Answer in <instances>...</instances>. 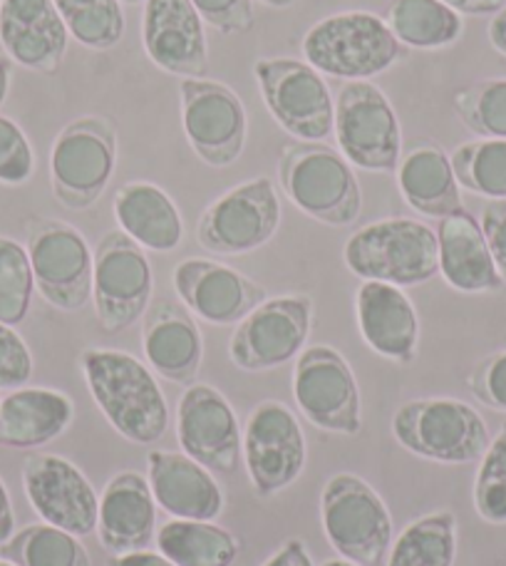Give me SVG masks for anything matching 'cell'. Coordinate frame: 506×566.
<instances>
[{
  "mask_svg": "<svg viewBox=\"0 0 506 566\" xmlns=\"http://www.w3.org/2000/svg\"><path fill=\"white\" fill-rule=\"evenodd\" d=\"M177 440L181 452L209 472L231 474L239 468L244 444L239 418L224 392L207 382H194L179 398Z\"/></svg>",
  "mask_w": 506,
  "mask_h": 566,
  "instance_id": "cell-18",
  "label": "cell"
},
{
  "mask_svg": "<svg viewBox=\"0 0 506 566\" xmlns=\"http://www.w3.org/2000/svg\"><path fill=\"white\" fill-rule=\"evenodd\" d=\"M157 502L149 480L139 472H119L105 484L97 512V539L107 554L147 549L155 542Z\"/></svg>",
  "mask_w": 506,
  "mask_h": 566,
  "instance_id": "cell-24",
  "label": "cell"
},
{
  "mask_svg": "<svg viewBox=\"0 0 506 566\" xmlns=\"http://www.w3.org/2000/svg\"><path fill=\"white\" fill-rule=\"evenodd\" d=\"M35 276L28 249L18 241L0 237V323L20 326L33 303Z\"/></svg>",
  "mask_w": 506,
  "mask_h": 566,
  "instance_id": "cell-37",
  "label": "cell"
},
{
  "mask_svg": "<svg viewBox=\"0 0 506 566\" xmlns=\"http://www.w3.org/2000/svg\"><path fill=\"white\" fill-rule=\"evenodd\" d=\"M67 33L93 50L115 48L125 35V13L119 0H55Z\"/></svg>",
  "mask_w": 506,
  "mask_h": 566,
  "instance_id": "cell-35",
  "label": "cell"
},
{
  "mask_svg": "<svg viewBox=\"0 0 506 566\" xmlns=\"http://www.w3.org/2000/svg\"><path fill=\"white\" fill-rule=\"evenodd\" d=\"M141 318V348L157 376L177 386H194L204 358V340L191 311L185 303L155 298Z\"/></svg>",
  "mask_w": 506,
  "mask_h": 566,
  "instance_id": "cell-22",
  "label": "cell"
},
{
  "mask_svg": "<svg viewBox=\"0 0 506 566\" xmlns=\"http://www.w3.org/2000/svg\"><path fill=\"white\" fill-rule=\"evenodd\" d=\"M241 452L253 492L266 500L301 478L306 468V434L288 406L266 400L246 420Z\"/></svg>",
  "mask_w": 506,
  "mask_h": 566,
  "instance_id": "cell-16",
  "label": "cell"
},
{
  "mask_svg": "<svg viewBox=\"0 0 506 566\" xmlns=\"http://www.w3.org/2000/svg\"><path fill=\"white\" fill-rule=\"evenodd\" d=\"M457 559V517L434 512L414 520L390 547L388 566H454Z\"/></svg>",
  "mask_w": 506,
  "mask_h": 566,
  "instance_id": "cell-32",
  "label": "cell"
},
{
  "mask_svg": "<svg viewBox=\"0 0 506 566\" xmlns=\"http://www.w3.org/2000/svg\"><path fill=\"white\" fill-rule=\"evenodd\" d=\"M0 559L15 566H93L80 537L45 522L15 532L0 547Z\"/></svg>",
  "mask_w": 506,
  "mask_h": 566,
  "instance_id": "cell-33",
  "label": "cell"
},
{
  "mask_svg": "<svg viewBox=\"0 0 506 566\" xmlns=\"http://www.w3.org/2000/svg\"><path fill=\"white\" fill-rule=\"evenodd\" d=\"M333 135L352 167L390 175L402 159V129L388 95L368 80H352L336 97Z\"/></svg>",
  "mask_w": 506,
  "mask_h": 566,
  "instance_id": "cell-8",
  "label": "cell"
},
{
  "mask_svg": "<svg viewBox=\"0 0 506 566\" xmlns=\"http://www.w3.org/2000/svg\"><path fill=\"white\" fill-rule=\"evenodd\" d=\"M0 566H15V564L8 562V559H0Z\"/></svg>",
  "mask_w": 506,
  "mask_h": 566,
  "instance_id": "cell-53",
  "label": "cell"
},
{
  "mask_svg": "<svg viewBox=\"0 0 506 566\" xmlns=\"http://www.w3.org/2000/svg\"><path fill=\"white\" fill-rule=\"evenodd\" d=\"M323 532L342 559L380 566L392 547L388 504L358 474H333L320 494Z\"/></svg>",
  "mask_w": 506,
  "mask_h": 566,
  "instance_id": "cell-6",
  "label": "cell"
},
{
  "mask_svg": "<svg viewBox=\"0 0 506 566\" xmlns=\"http://www.w3.org/2000/svg\"><path fill=\"white\" fill-rule=\"evenodd\" d=\"M313 301L306 293L266 298L239 323L229 343L234 366L246 373L286 366L306 348Z\"/></svg>",
  "mask_w": 506,
  "mask_h": 566,
  "instance_id": "cell-14",
  "label": "cell"
},
{
  "mask_svg": "<svg viewBox=\"0 0 506 566\" xmlns=\"http://www.w3.org/2000/svg\"><path fill=\"white\" fill-rule=\"evenodd\" d=\"M15 534V512L13 502H10V494L6 490L3 480H0V547Z\"/></svg>",
  "mask_w": 506,
  "mask_h": 566,
  "instance_id": "cell-47",
  "label": "cell"
},
{
  "mask_svg": "<svg viewBox=\"0 0 506 566\" xmlns=\"http://www.w3.org/2000/svg\"><path fill=\"white\" fill-rule=\"evenodd\" d=\"M462 125L482 139H506V77L482 80L452 95Z\"/></svg>",
  "mask_w": 506,
  "mask_h": 566,
  "instance_id": "cell-36",
  "label": "cell"
},
{
  "mask_svg": "<svg viewBox=\"0 0 506 566\" xmlns=\"http://www.w3.org/2000/svg\"><path fill=\"white\" fill-rule=\"evenodd\" d=\"M33 376V356L28 343L18 336L13 326L0 323V388H25Z\"/></svg>",
  "mask_w": 506,
  "mask_h": 566,
  "instance_id": "cell-41",
  "label": "cell"
},
{
  "mask_svg": "<svg viewBox=\"0 0 506 566\" xmlns=\"http://www.w3.org/2000/svg\"><path fill=\"white\" fill-rule=\"evenodd\" d=\"M28 256L35 289L57 311H80L93 298L95 256L85 237L60 219L28 224Z\"/></svg>",
  "mask_w": 506,
  "mask_h": 566,
  "instance_id": "cell-10",
  "label": "cell"
},
{
  "mask_svg": "<svg viewBox=\"0 0 506 566\" xmlns=\"http://www.w3.org/2000/svg\"><path fill=\"white\" fill-rule=\"evenodd\" d=\"M117 167V129L107 117L70 123L50 149V185L60 205L85 211L105 195Z\"/></svg>",
  "mask_w": 506,
  "mask_h": 566,
  "instance_id": "cell-7",
  "label": "cell"
},
{
  "mask_svg": "<svg viewBox=\"0 0 506 566\" xmlns=\"http://www.w3.org/2000/svg\"><path fill=\"white\" fill-rule=\"evenodd\" d=\"M470 390L482 406L506 412V350L484 358L470 376Z\"/></svg>",
  "mask_w": 506,
  "mask_h": 566,
  "instance_id": "cell-42",
  "label": "cell"
},
{
  "mask_svg": "<svg viewBox=\"0 0 506 566\" xmlns=\"http://www.w3.org/2000/svg\"><path fill=\"white\" fill-rule=\"evenodd\" d=\"M342 259L362 281L408 289L440 274L438 234L414 219H382L348 239Z\"/></svg>",
  "mask_w": 506,
  "mask_h": 566,
  "instance_id": "cell-4",
  "label": "cell"
},
{
  "mask_svg": "<svg viewBox=\"0 0 506 566\" xmlns=\"http://www.w3.org/2000/svg\"><path fill=\"white\" fill-rule=\"evenodd\" d=\"M157 549L177 566H231L241 544L214 522L169 520L157 530Z\"/></svg>",
  "mask_w": 506,
  "mask_h": 566,
  "instance_id": "cell-30",
  "label": "cell"
},
{
  "mask_svg": "<svg viewBox=\"0 0 506 566\" xmlns=\"http://www.w3.org/2000/svg\"><path fill=\"white\" fill-rule=\"evenodd\" d=\"M303 55L320 75L340 80H368L408 55L398 38L392 35L384 18L348 10L318 20L303 38Z\"/></svg>",
  "mask_w": 506,
  "mask_h": 566,
  "instance_id": "cell-3",
  "label": "cell"
},
{
  "mask_svg": "<svg viewBox=\"0 0 506 566\" xmlns=\"http://www.w3.org/2000/svg\"><path fill=\"white\" fill-rule=\"evenodd\" d=\"M281 224V201L268 177L244 181L214 205L197 224V241L211 254L241 256L268 244Z\"/></svg>",
  "mask_w": 506,
  "mask_h": 566,
  "instance_id": "cell-12",
  "label": "cell"
},
{
  "mask_svg": "<svg viewBox=\"0 0 506 566\" xmlns=\"http://www.w3.org/2000/svg\"><path fill=\"white\" fill-rule=\"evenodd\" d=\"M10 75H13V60H10L8 55H0V105H3L8 97Z\"/></svg>",
  "mask_w": 506,
  "mask_h": 566,
  "instance_id": "cell-49",
  "label": "cell"
},
{
  "mask_svg": "<svg viewBox=\"0 0 506 566\" xmlns=\"http://www.w3.org/2000/svg\"><path fill=\"white\" fill-rule=\"evenodd\" d=\"M147 57L165 73L207 77L209 43L204 20L191 0H147L141 18Z\"/></svg>",
  "mask_w": 506,
  "mask_h": 566,
  "instance_id": "cell-19",
  "label": "cell"
},
{
  "mask_svg": "<svg viewBox=\"0 0 506 566\" xmlns=\"http://www.w3.org/2000/svg\"><path fill=\"white\" fill-rule=\"evenodd\" d=\"M171 283H175L179 301L194 316L217 323V326L241 323L266 301V289L261 283L209 259L181 261Z\"/></svg>",
  "mask_w": 506,
  "mask_h": 566,
  "instance_id": "cell-20",
  "label": "cell"
},
{
  "mask_svg": "<svg viewBox=\"0 0 506 566\" xmlns=\"http://www.w3.org/2000/svg\"><path fill=\"white\" fill-rule=\"evenodd\" d=\"M278 185L303 214L328 227L360 217L362 191L350 161L323 142H293L278 157Z\"/></svg>",
  "mask_w": 506,
  "mask_h": 566,
  "instance_id": "cell-2",
  "label": "cell"
},
{
  "mask_svg": "<svg viewBox=\"0 0 506 566\" xmlns=\"http://www.w3.org/2000/svg\"><path fill=\"white\" fill-rule=\"evenodd\" d=\"M398 187L404 201L422 217L442 219L464 209L452 159L432 142H422L400 159Z\"/></svg>",
  "mask_w": 506,
  "mask_h": 566,
  "instance_id": "cell-29",
  "label": "cell"
},
{
  "mask_svg": "<svg viewBox=\"0 0 506 566\" xmlns=\"http://www.w3.org/2000/svg\"><path fill=\"white\" fill-rule=\"evenodd\" d=\"M119 229L141 249L167 254L181 244L185 221L165 189L149 181H127L115 191L113 201Z\"/></svg>",
  "mask_w": 506,
  "mask_h": 566,
  "instance_id": "cell-28",
  "label": "cell"
},
{
  "mask_svg": "<svg viewBox=\"0 0 506 566\" xmlns=\"http://www.w3.org/2000/svg\"><path fill=\"white\" fill-rule=\"evenodd\" d=\"M23 488L30 507L45 524L75 537H87L97 530L99 497L83 470L70 460L48 452L28 454L23 462Z\"/></svg>",
  "mask_w": 506,
  "mask_h": 566,
  "instance_id": "cell-17",
  "label": "cell"
},
{
  "mask_svg": "<svg viewBox=\"0 0 506 566\" xmlns=\"http://www.w3.org/2000/svg\"><path fill=\"white\" fill-rule=\"evenodd\" d=\"M253 75L273 119L301 142H323L333 135L336 105L326 80L310 63L293 57H261Z\"/></svg>",
  "mask_w": 506,
  "mask_h": 566,
  "instance_id": "cell-9",
  "label": "cell"
},
{
  "mask_svg": "<svg viewBox=\"0 0 506 566\" xmlns=\"http://www.w3.org/2000/svg\"><path fill=\"white\" fill-rule=\"evenodd\" d=\"M392 434L404 450L442 464H472L489 448L487 422L454 398L410 400L392 416Z\"/></svg>",
  "mask_w": 506,
  "mask_h": 566,
  "instance_id": "cell-5",
  "label": "cell"
},
{
  "mask_svg": "<svg viewBox=\"0 0 506 566\" xmlns=\"http://www.w3.org/2000/svg\"><path fill=\"white\" fill-rule=\"evenodd\" d=\"M460 15H497L506 8V0H442Z\"/></svg>",
  "mask_w": 506,
  "mask_h": 566,
  "instance_id": "cell-45",
  "label": "cell"
},
{
  "mask_svg": "<svg viewBox=\"0 0 506 566\" xmlns=\"http://www.w3.org/2000/svg\"><path fill=\"white\" fill-rule=\"evenodd\" d=\"M80 366L95 406L125 440L155 444L165 438L167 398L145 363L125 350L87 348Z\"/></svg>",
  "mask_w": 506,
  "mask_h": 566,
  "instance_id": "cell-1",
  "label": "cell"
},
{
  "mask_svg": "<svg viewBox=\"0 0 506 566\" xmlns=\"http://www.w3.org/2000/svg\"><path fill=\"white\" fill-rule=\"evenodd\" d=\"M450 159L460 187L479 197L506 199V139L464 142Z\"/></svg>",
  "mask_w": 506,
  "mask_h": 566,
  "instance_id": "cell-34",
  "label": "cell"
},
{
  "mask_svg": "<svg viewBox=\"0 0 506 566\" xmlns=\"http://www.w3.org/2000/svg\"><path fill=\"white\" fill-rule=\"evenodd\" d=\"M261 3L268 6V8H288V6L296 3V0H261Z\"/></svg>",
  "mask_w": 506,
  "mask_h": 566,
  "instance_id": "cell-50",
  "label": "cell"
},
{
  "mask_svg": "<svg viewBox=\"0 0 506 566\" xmlns=\"http://www.w3.org/2000/svg\"><path fill=\"white\" fill-rule=\"evenodd\" d=\"M356 313L362 340L378 356L402 363V366L414 360L420 321L408 293L400 286L382 281H362L356 296Z\"/></svg>",
  "mask_w": 506,
  "mask_h": 566,
  "instance_id": "cell-25",
  "label": "cell"
},
{
  "mask_svg": "<svg viewBox=\"0 0 506 566\" xmlns=\"http://www.w3.org/2000/svg\"><path fill=\"white\" fill-rule=\"evenodd\" d=\"M434 234H438L440 249V274L452 289L462 293H487L504 286L479 221L467 209L442 217Z\"/></svg>",
  "mask_w": 506,
  "mask_h": 566,
  "instance_id": "cell-26",
  "label": "cell"
},
{
  "mask_svg": "<svg viewBox=\"0 0 506 566\" xmlns=\"http://www.w3.org/2000/svg\"><path fill=\"white\" fill-rule=\"evenodd\" d=\"M320 566H360V564H352L348 559H328V562H323Z\"/></svg>",
  "mask_w": 506,
  "mask_h": 566,
  "instance_id": "cell-51",
  "label": "cell"
},
{
  "mask_svg": "<svg viewBox=\"0 0 506 566\" xmlns=\"http://www.w3.org/2000/svg\"><path fill=\"white\" fill-rule=\"evenodd\" d=\"M107 566H177L175 562H169L165 554L159 552H127V554H117V557H109Z\"/></svg>",
  "mask_w": 506,
  "mask_h": 566,
  "instance_id": "cell-46",
  "label": "cell"
},
{
  "mask_svg": "<svg viewBox=\"0 0 506 566\" xmlns=\"http://www.w3.org/2000/svg\"><path fill=\"white\" fill-rule=\"evenodd\" d=\"M207 25L221 35H244L256 23L253 0H191Z\"/></svg>",
  "mask_w": 506,
  "mask_h": 566,
  "instance_id": "cell-40",
  "label": "cell"
},
{
  "mask_svg": "<svg viewBox=\"0 0 506 566\" xmlns=\"http://www.w3.org/2000/svg\"><path fill=\"white\" fill-rule=\"evenodd\" d=\"M35 171L33 147L13 119L0 115V181L10 187L25 185Z\"/></svg>",
  "mask_w": 506,
  "mask_h": 566,
  "instance_id": "cell-39",
  "label": "cell"
},
{
  "mask_svg": "<svg viewBox=\"0 0 506 566\" xmlns=\"http://www.w3.org/2000/svg\"><path fill=\"white\" fill-rule=\"evenodd\" d=\"M75 418V406L53 388H18L0 400V448L33 450L60 438Z\"/></svg>",
  "mask_w": 506,
  "mask_h": 566,
  "instance_id": "cell-27",
  "label": "cell"
},
{
  "mask_svg": "<svg viewBox=\"0 0 506 566\" xmlns=\"http://www.w3.org/2000/svg\"><path fill=\"white\" fill-rule=\"evenodd\" d=\"M119 3H127V6H137V3H147V0H119Z\"/></svg>",
  "mask_w": 506,
  "mask_h": 566,
  "instance_id": "cell-52",
  "label": "cell"
},
{
  "mask_svg": "<svg viewBox=\"0 0 506 566\" xmlns=\"http://www.w3.org/2000/svg\"><path fill=\"white\" fill-rule=\"evenodd\" d=\"M155 276L151 264L135 239L123 229L107 231L95 249L93 298L99 326L107 333H123L145 316Z\"/></svg>",
  "mask_w": 506,
  "mask_h": 566,
  "instance_id": "cell-11",
  "label": "cell"
},
{
  "mask_svg": "<svg viewBox=\"0 0 506 566\" xmlns=\"http://www.w3.org/2000/svg\"><path fill=\"white\" fill-rule=\"evenodd\" d=\"M293 398L306 420L320 430L358 434L362 428L356 373L336 348H303L293 370Z\"/></svg>",
  "mask_w": 506,
  "mask_h": 566,
  "instance_id": "cell-13",
  "label": "cell"
},
{
  "mask_svg": "<svg viewBox=\"0 0 506 566\" xmlns=\"http://www.w3.org/2000/svg\"><path fill=\"white\" fill-rule=\"evenodd\" d=\"M489 40H492V45L497 48L499 53L506 57V8L499 10V13L492 18V23H489Z\"/></svg>",
  "mask_w": 506,
  "mask_h": 566,
  "instance_id": "cell-48",
  "label": "cell"
},
{
  "mask_svg": "<svg viewBox=\"0 0 506 566\" xmlns=\"http://www.w3.org/2000/svg\"><path fill=\"white\" fill-rule=\"evenodd\" d=\"M261 566H313L310 554L303 539H288L281 544V549Z\"/></svg>",
  "mask_w": 506,
  "mask_h": 566,
  "instance_id": "cell-44",
  "label": "cell"
},
{
  "mask_svg": "<svg viewBox=\"0 0 506 566\" xmlns=\"http://www.w3.org/2000/svg\"><path fill=\"white\" fill-rule=\"evenodd\" d=\"M384 23L402 45L418 50L447 48L464 30L462 15L442 0H392Z\"/></svg>",
  "mask_w": 506,
  "mask_h": 566,
  "instance_id": "cell-31",
  "label": "cell"
},
{
  "mask_svg": "<svg viewBox=\"0 0 506 566\" xmlns=\"http://www.w3.org/2000/svg\"><path fill=\"white\" fill-rule=\"evenodd\" d=\"M474 480V507L489 524H506V422L479 460Z\"/></svg>",
  "mask_w": 506,
  "mask_h": 566,
  "instance_id": "cell-38",
  "label": "cell"
},
{
  "mask_svg": "<svg viewBox=\"0 0 506 566\" xmlns=\"http://www.w3.org/2000/svg\"><path fill=\"white\" fill-rule=\"evenodd\" d=\"M479 227L484 231V239H487L499 276L506 283V199H492L482 209Z\"/></svg>",
  "mask_w": 506,
  "mask_h": 566,
  "instance_id": "cell-43",
  "label": "cell"
},
{
  "mask_svg": "<svg viewBox=\"0 0 506 566\" xmlns=\"http://www.w3.org/2000/svg\"><path fill=\"white\" fill-rule=\"evenodd\" d=\"M67 25L55 0H3L0 45L13 63L33 73L53 75L67 53Z\"/></svg>",
  "mask_w": 506,
  "mask_h": 566,
  "instance_id": "cell-21",
  "label": "cell"
},
{
  "mask_svg": "<svg viewBox=\"0 0 506 566\" xmlns=\"http://www.w3.org/2000/svg\"><path fill=\"white\" fill-rule=\"evenodd\" d=\"M181 123L191 149L209 167H229L246 145V109L234 90L217 80L181 77Z\"/></svg>",
  "mask_w": 506,
  "mask_h": 566,
  "instance_id": "cell-15",
  "label": "cell"
},
{
  "mask_svg": "<svg viewBox=\"0 0 506 566\" xmlns=\"http://www.w3.org/2000/svg\"><path fill=\"white\" fill-rule=\"evenodd\" d=\"M149 488L157 507L171 520L214 522L224 512V492L204 464L185 452L151 450L147 454Z\"/></svg>",
  "mask_w": 506,
  "mask_h": 566,
  "instance_id": "cell-23",
  "label": "cell"
},
{
  "mask_svg": "<svg viewBox=\"0 0 506 566\" xmlns=\"http://www.w3.org/2000/svg\"><path fill=\"white\" fill-rule=\"evenodd\" d=\"M0 3H3V0H0Z\"/></svg>",
  "mask_w": 506,
  "mask_h": 566,
  "instance_id": "cell-54",
  "label": "cell"
}]
</instances>
